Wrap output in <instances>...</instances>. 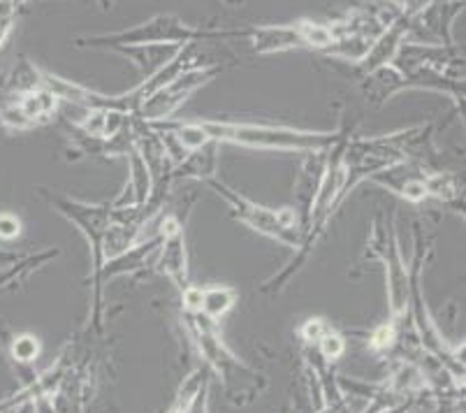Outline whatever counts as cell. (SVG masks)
Segmentation results:
<instances>
[{"label":"cell","instance_id":"obj_13","mask_svg":"<svg viewBox=\"0 0 466 413\" xmlns=\"http://www.w3.org/2000/svg\"><path fill=\"white\" fill-rule=\"evenodd\" d=\"M91 369L86 365H75L67 369L61 386L52 395L56 413H86V404L91 399Z\"/></svg>","mask_w":466,"mask_h":413},{"label":"cell","instance_id":"obj_4","mask_svg":"<svg viewBox=\"0 0 466 413\" xmlns=\"http://www.w3.org/2000/svg\"><path fill=\"white\" fill-rule=\"evenodd\" d=\"M37 195L56 214L70 221L82 232L84 240L88 242V251H91V281H88V286H91V314H88V321L84 327L100 335V337H105V295L97 288V274H100V270L105 265L103 242L105 235H107L109 221H112V204L82 202V200L56 193V191L46 189V186H37Z\"/></svg>","mask_w":466,"mask_h":413},{"label":"cell","instance_id":"obj_10","mask_svg":"<svg viewBox=\"0 0 466 413\" xmlns=\"http://www.w3.org/2000/svg\"><path fill=\"white\" fill-rule=\"evenodd\" d=\"M58 108L61 100L45 87L0 98V128L10 133H26L56 121Z\"/></svg>","mask_w":466,"mask_h":413},{"label":"cell","instance_id":"obj_22","mask_svg":"<svg viewBox=\"0 0 466 413\" xmlns=\"http://www.w3.org/2000/svg\"><path fill=\"white\" fill-rule=\"evenodd\" d=\"M316 348L323 353L325 357H328L329 363H337L339 357L346 353V348H349V342H346V337H343L341 332L334 330L332 325H328V327H325L323 335L318 337Z\"/></svg>","mask_w":466,"mask_h":413},{"label":"cell","instance_id":"obj_2","mask_svg":"<svg viewBox=\"0 0 466 413\" xmlns=\"http://www.w3.org/2000/svg\"><path fill=\"white\" fill-rule=\"evenodd\" d=\"M181 318L195 351L200 353L209 374L218 378L228 402L232 407H251L265 393L267 378L230 351V346L220 337L218 325L205 314L181 312Z\"/></svg>","mask_w":466,"mask_h":413},{"label":"cell","instance_id":"obj_11","mask_svg":"<svg viewBox=\"0 0 466 413\" xmlns=\"http://www.w3.org/2000/svg\"><path fill=\"white\" fill-rule=\"evenodd\" d=\"M188 219V216H186ZM186 219L181 221L177 214H163L158 221L160 242L154 253V270L160 276L175 284L179 293L190 286L188 272V246H186Z\"/></svg>","mask_w":466,"mask_h":413},{"label":"cell","instance_id":"obj_25","mask_svg":"<svg viewBox=\"0 0 466 413\" xmlns=\"http://www.w3.org/2000/svg\"><path fill=\"white\" fill-rule=\"evenodd\" d=\"M21 235V221L12 212H0V242H12Z\"/></svg>","mask_w":466,"mask_h":413},{"label":"cell","instance_id":"obj_7","mask_svg":"<svg viewBox=\"0 0 466 413\" xmlns=\"http://www.w3.org/2000/svg\"><path fill=\"white\" fill-rule=\"evenodd\" d=\"M364 258H374V261L383 263L390 321L401 330L406 312H409V267H406L400 249L395 212L390 216L385 212H376V216L371 219L370 240H367L362 261Z\"/></svg>","mask_w":466,"mask_h":413},{"label":"cell","instance_id":"obj_18","mask_svg":"<svg viewBox=\"0 0 466 413\" xmlns=\"http://www.w3.org/2000/svg\"><path fill=\"white\" fill-rule=\"evenodd\" d=\"M237 300H239V293H237L232 286H220V284L202 286L200 314H205L207 318L218 323L220 318L228 316V314L235 309Z\"/></svg>","mask_w":466,"mask_h":413},{"label":"cell","instance_id":"obj_28","mask_svg":"<svg viewBox=\"0 0 466 413\" xmlns=\"http://www.w3.org/2000/svg\"><path fill=\"white\" fill-rule=\"evenodd\" d=\"M16 258H19V255L16 253H10V251H3L0 249V261H7V263H15Z\"/></svg>","mask_w":466,"mask_h":413},{"label":"cell","instance_id":"obj_23","mask_svg":"<svg viewBox=\"0 0 466 413\" xmlns=\"http://www.w3.org/2000/svg\"><path fill=\"white\" fill-rule=\"evenodd\" d=\"M16 15H19V7L15 5V0H0V49L15 31Z\"/></svg>","mask_w":466,"mask_h":413},{"label":"cell","instance_id":"obj_9","mask_svg":"<svg viewBox=\"0 0 466 413\" xmlns=\"http://www.w3.org/2000/svg\"><path fill=\"white\" fill-rule=\"evenodd\" d=\"M223 70H226L223 63H211V66L195 67V70H188L184 72V75L175 77L172 82L160 87L158 91L151 93V96L144 100V105L137 112V119H142V121L147 123L169 121V119L177 114V109H179L198 88L209 84L211 79H216Z\"/></svg>","mask_w":466,"mask_h":413},{"label":"cell","instance_id":"obj_29","mask_svg":"<svg viewBox=\"0 0 466 413\" xmlns=\"http://www.w3.org/2000/svg\"><path fill=\"white\" fill-rule=\"evenodd\" d=\"M228 7H241L244 5V0H223Z\"/></svg>","mask_w":466,"mask_h":413},{"label":"cell","instance_id":"obj_16","mask_svg":"<svg viewBox=\"0 0 466 413\" xmlns=\"http://www.w3.org/2000/svg\"><path fill=\"white\" fill-rule=\"evenodd\" d=\"M427 198L439 200L460 212V204L464 207V179L455 170H430L427 172Z\"/></svg>","mask_w":466,"mask_h":413},{"label":"cell","instance_id":"obj_30","mask_svg":"<svg viewBox=\"0 0 466 413\" xmlns=\"http://www.w3.org/2000/svg\"><path fill=\"white\" fill-rule=\"evenodd\" d=\"M97 3H100V7H103V10H109V7H112V0H97Z\"/></svg>","mask_w":466,"mask_h":413},{"label":"cell","instance_id":"obj_1","mask_svg":"<svg viewBox=\"0 0 466 413\" xmlns=\"http://www.w3.org/2000/svg\"><path fill=\"white\" fill-rule=\"evenodd\" d=\"M207 142L237 144L258 151L328 153L339 139V130H304L267 121H230V119H190Z\"/></svg>","mask_w":466,"mask_h":413},{"label":"cell","instance_id":"obj_17","mask_svg":"<svg viewBox=\"0 0 466 413\" xmlns=\"http://www.w3.org/2000/svg\"><path fill=\"white\" fill-rule=\"evenodd\" d=\"M151 193V177L149 170L144 165L142 156L137 151H133L128 156V181H126V189L116 195V200H112L114 207H133V204H144L149 200Z\"/></svg>","mask_w":466,"mask_h":413},{"label":"cell","instance_id":"obj_27","mask_svg":"<svg viewBox=\"0 0 466 413\" xmlns=\"http://www.w3.org/2000/svg\"><path fill=\"white\" fill-rule=\"evenodd\" d=\"M188 413H209V388L198 398V402L193 404V408Z\"/></svg>","mask_w":466,"mask_h":413},{"label":"cell","instance_id":"obj_15","mask_svg":"<svg viewBox=\"0 0 466 413\" xmlns=\"http://www.w3.org/2000/svg\"><path fill=\"white\" fill-rule=\"evenodd\" d=\"M58 253H61L58 249H42V251H35V253L19 255L12 265L0 270V293L15 291V288H19L21 284H26L28 276L35 274L37 270H42L45 265L56 261Z\"/></svg>","mask_w":466,"mask_h":413},{"label":"cell","instance_id":"obj_26","mask_svg":"<svg viewBox=\"0 0 466 413\" xmlns=\"http://www.w3.org/2000/svg\"><path fill=\"white\" fill-rule=\"evenodd\" d=\"M31 408L33 413H56V408H54L52 404V398H37L35 402H31Z\"/></svg>","mask_w":466,"mask_h":413},{"label":"cell","instance_id":"obj_14","mask_svg":"<svg viewBox=\"0 0 466 413\" xmlns=\"http://www.w3.org/2000/svg\"><path fill=\"white\" fill-rule=\"evenodd\" d=\"M220 160V144L209 142L200 149H193L184 156L181 163L172 168V181L181 184V181H205V179L216 177Z\"/></svg>","mask_w":466,"mask_h":413},{"label":"cell","instance_id":"obj_19","mask_svg":"<svg viewBox=\"0 0 466 413\" xmlns=\"http://www.w3.org/2000/svg\"><path fill=\"white\" fill-rule=\"evenodd\" d=\"M40 353H42L40 339H37L35 335H31V332L10 335V339H7V357L15 363L16 369L31 374V377H35V374H33V365L37 363Z\"/></svg>","mask_w":466,"mask_h":413},{"label":"cell","instance_id":"obj_20","mask_svg":"<svg viewBox=\"0 0 466 413\" xmlns=\"http://www.w3.org/2000/svg\"><path fill=\"white\" fill-rule=\"evenodd\" d=\"M207 388H209V369H193V372L181 381L175 399H172V404H169L165 413H188L190 408H193V404L198 402V398H200Z\"/></svg>","mask_w":466,"mask_h":413},{"label":"cell","instance_id":"obj_5","mask_svg":"<svg viewBox=\"0 0 466 413\" xmlns=\"http://www.w3.org/2000/svg\"><path fill=\"white\" fill-rule=\"evenodd\" d=\"M244 36V28H200L186 24L177 15H156L149 21L130 26L124 31L105 33V36L75 37L72 45L77 49H135V46H160V45H188V42L232 40Z\"/></svg>","mask_w":466,"mask_h":413},{"label":"cell","instance_id":"obj_12","mask_svg":"<svg viewBox=\"0 0 466 413\" xmlns=\"http://www.w3.org/2000/svg\"><path fill=\"white\" fill-rule=\"evenodd\" d=\"M427 172H430V168H422V165L397 163L380 170L370 181L379 189L395 193L404 202L422 204L425 200H430L427 198Z\"/></svg>","mask_w":466,"mask_h":413},{"label":"cell","instance_id":"obj_21","mask_svg":"<svg viewBox=\"0 0 466 413\" xmlns=\"http://www.w3.org/2000/svg\"><path fill=\"white\" fill-rule=\"evenodd\" d=\"M400 342H401V330L392 321L383 323V325H379L370 335V348L374 353H379V356L390 353Z\"/></svg>","mask_w":466,"mask_h":413},{"label":"cell","instance_id":"obj_3","mask_svg":"<svg viewBox=\"0 0 466 413\" xmlns=\"http://www.w3.org/2000/svg\"><path fill=\"white\" fill-rule=\"evenodd\" d=\"M413 258L406 267H409V318L410 325H413L415 337L418 344L425 353H430L431 357H436L443 367L448 369L452 378H455L457 386H464V344L461 346H452L443 332L439 330L436 321L431 318L430 306L425 302V293H422V276H425V267L431 258V251H434V240L425 237L420 223H413Z\"/></svg>","mask_w":466,"mask_h":413},{"label":"cell","instance_id":"obj_6","mask_svg":"<svg viewBox=\"0 0 466 413\" xmlns=\"http://www.w3.org/2000/svg\"><path fill=\"white\" fill-rule=\"evenodd\" d=\"M202 184L228 204L230 216L235 221L248 225L251 230H256L258 235L269 237V240L279 242L288 249H299L304 240V230L302 216L298 214V210H292V207H279V210L265 207V204L256 202L248 195L228 186L226 181H220L218 177L205 179Z\"/></svg>","mask_w":466,"mask_h":413},{"label":"cell","instance_id":"obj_8","mask_svg":"<svg viewBox=\"0 0 466 413\" xmlns=\"http://www.w3.org/2000/svg\"><path fill=\"white\" fill-rule=\"evenodd\" d=\"M241 37L251 42V54L256 57L281 54V51L290 49H311L325 54L337 42L332 24L311 19L290 21V24L247 26Z\"/></svg>","mask_w":466,"mask_h":413},{"label":"cell","instance_id":"obj_31","mask_svg":"<svg viewBox=\"0 0 466 413\" xmlns=\"http://www.w3.org/2000/svg\"><path fill=\"white\" fill-rule=\"evenodd\" d=\"M26 3H28V0H15V5H16V7H21V5H26Z\"/></svg>","mask_w":466,"mask_h":413},{"label":"cell","instance_id":"obj_24","mask_svg":"<svg viewBox=\"0 0 466 413\" xmlns=\"http://www.w3.org/2000/svg\"><path fill=\"white\" fill-rule=\"evenodd\" d=\"M329 323L323 321V318H309V321H304L302 325L298 327V335L299 339H302V344H316L318 337L323 335Z\"/></svg>","mask_w":466,"mask_h":413}]
</instances>
